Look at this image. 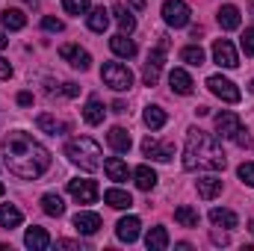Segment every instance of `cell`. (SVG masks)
I'll return each instance as SVG.
<instances>
[{
    "label": "cell",
    "mask_w": 254,
    "mask_h": 251,
    "mask_svg": "<svg viewBox=\"0 0 254 251\" xmlns=\"http://www.w3.org/2000/svg\"><path fill=\"white\" fill-rule=\"evenodd\" d=\"M21 222H24V213H21L15 204H3V207H0V228L12 231V228H18Z\"/></svg>",
    "instance_id": "d4e9b609"
},
{
    "label": "cell",
    "mask_w": 254,
    "mask_h": 251,
    "mask_svg": "<svg viewBox=\"0 0 254 251\" xmlns=\"http://www.w3.org/2000/svg\"><path fill=\"white\" fill-rule=\"evenodd\" d=\"M60 57H63L71 68H77V71H89V65H92L89 51H83L80 45H63V48H60Z\"/></svg>",
    "instance_id": "7c38bea8"
},
{
    "label": "cell",
    "mask_w": 254,
    "mask_h": 251,
    "mask_svg": "<svg viewBox=\"0 0 254 251\" xmlns=\"http://www.w3.org/2000/svg\"><path fill=\"white\" fill-rule=\"evenodd\" d=\"M42 210H45L48 216H63L65 201L57 195V192H45V195H42Z\"/></svg>",
    "instance_id": "d6a6232c"
},
{
    "label": "cell",
    "mask_w": 254,
    "mask_h": 251,
    "mask_svg": "<svg viewBox=\"0 0 254 251\" xmlns=\"http://www.w3.org/2000/svg\"><path fill=\"white\" fill-rule=\"evenodd\" d=\"M142 154H145V157H151V160H157V163H169V160L175 157V145H172V142H160V139L148 136V139L142 142Z\"/></svg>",
    "instance_id": "8fae6325"
},
{
    "label": "cell",
    "mask_w": 254,
    "mask_h": 251,
    "mask_svg": "<svg viewBox=\"0 0 254 251\" xmlns=\"http://www.w3.org/2000/svg\"><path fill=\"white\" fill-rule=\"evenodd\" d=\"M9 77H12V65L0 57V80H9Z\"/></svg>",
    "instance_id": "60d3db41"
},
{
    "label": "cell",
    "mask_w": 254,
    "mask_h": 251,
    "mask_svg": "<svg viewBox=\"0 0 254 251\" xmlns=\"http://www.w3.org/2000/svg\"><path fill=\"white\" fill-rule=\"evenodd\" d=\"M181 60L187 65H204V51H201V45H187L184 51H181Z\"/></svg>",
    "instance_id": "e575fe53"
},
{
    "label": "cell",
    "mask_w": 254,
    "mask_h": 251,
    "mask_svg": "<svg viewBox=\"0 0 254 251\" xmlns=\"http://www.w3.org/2000/svg\"><path fill=\"white\" fill-rule=\"evenodd\" d=\"M216 21H219V27H222V30H240V24H243V18H240V9H237V6H222V9L216 12Z\"/></svg>",
    "instance_id": "d6986e66"
},
{
    "label": "cell",
    "mask_w": 254,
    "mask_h": 251,
    "mask_svg": "<svg viewBox=\"0 0 254 251\" xmlns=\"http://www.w3.org/2000/svg\"><path fill=\"white\" fill-rule=\"evenodd\" d=\"M63 95L65 98H77L80 95V86L77 83H63Z\"/></svg>",
    "instance_id": "ab89813d"
},
{
    "label": "cell",
    "mask_w": 254,
    "mask_h": 251,
    "mask_svg": "<svg viewBox=\"0 0 254 251\" xmlns=\"http://www.w3.org/2000/svg\"><path fill=\"white\" fill-rule=\"evenodd\" d=\"M0 21H3L6 30H24L27 27V15L21 9H3L0 12Z\"/></svg>",
    "instance_id": "f546056e"
},
{
    "label": "cell",
    "mask_w": 254,
    "mask_h": 251,
    "mask_svg": "<svg viewBox=\"0 0 254 251\" xmlns=\"http://www.w3.org/2000/svg\"><path fill=\"white\" fill-rule=\"evenodd\" d=\"M190 15L192 12L184 0H166V3H163V21H166L169 27H175V30L187 27V24H190Z\"/></svg>",
    "instance_id": "ba28073f"
},
{
    "label": "cell",
    "mask_w": 254,
    "mask_h": 251,
    "mask_svg": "<svg viewBox=\"0 0 254 251\" xmlns=\"http://www.w3.org/2000/svg\"><path fill=\"white\" fill-rule=\"evenodd\" d=\"M145 246H148L151 251L169 249V231H166V228H151L148 237H145Z\"/></svg>",
    "instance_id": "4dcf8cb0"
},
{
    "label": "cell",
    "mask_w": 254,
    "mask_h": 251,
    "mask_svg": "<svg viewBox=\"0 0 254 251\" xmlns=\"http://www.w3.org/2000/svg\"><path fill=\"white\" fill-rule=\"evenodd\" d=\"M210 222L216 225V228H237V213L234 210H225V207H213L210 210Z\"/></svg>",
    "instance_id": "83f0119b"
},
{
    "label": "cell",
    "mask_w": 254,
    "mask_h": 251,
    "mask_svg": "<svg viewBox=\"0 0 254 251\" xmlns=\"http://www.w3.org/2000/svg\"><path fill=\"white\" fill-rule=\"evenodd\" d=\"M18 104H21V107H30V104H33V95H30V92H18Z\"/></svg>",
    "instance_id": "7bdbcfd3"
},
{
    "label": "cell",
    "mask_w": 254,
    "mask_h": 251,
    "mask_svg": "<svg viewBox=\"0 0 254 251\" xmlns=\"http://www.w3.org/2000/svg\"><path fill=\"white\" fill-rule=\"evenodd\" d=\"M216 133H219V139H231V142H237L240 148H246L249 145V130L243 127V122H240V116L237 113H219L216 119Z\"/></svg>",
    "instance_id": "277c9868"
},
{
    "label": "cell",
    "mask_w": 254,
    "mask_h": 251,
    "mask_svg": "<svg viewBox=\"0 0 254 251\" xmlns=\"http://www.w3.org/2000/svg\"><path fill=\"white\" fill-rule=\"evenodd\" d=\"M101 80H104L113 92H127V89L133 86V71H130L125 63H104Z\"/></svg>",
    "instance_id": "5b68a950"
},
{
    "label": "cell",
    "mask_w": 254,
    "mask_h": 251,
    "mask_svg": "<svg viewBox=\"0 0 254 251\" xmlns=\"http://www.w3.org/2000/svg\"><path fill=\"white\" fill-rule=\"evenodd\" d=\"M86 24H89V30H92V33H104V30L110 27V12H107L104 6H98V9H89V15H86Z\"/></svg>",
    "instance_id": "cb8c5ba5"
},
{
    "label": "cell",
    "mask_w": 254,
    "mask_h": 251,
    "mask_svg": "<svg viewBox=\"0 0 254 251\" xmlns=\"http://www.w3.org/2000/svg\"><path fill=\"white\" fill-rule=\"evenodd\" d=\"M68 192H71V198L77 201V204H95L98 201V195H101V189L95 181H89V178H77V181H68Z\"/></svg>",
    "instance_id": "9c48e42d"
},
{
    "label": "cell",
    "mask_w": 254,
    "mask_h": 251,
    "mask_svg": "<svg viewBox=\"0 0 254 251\" xmlns=\"http://www.w3.org/2000/svg\"><path fill=\"white\" fill-rule=\"evenodd\" d=\"M249 231H252V234H254V222H249Z\"/></svg>",
    "instance_id": "c3c4849f"
},
{
    "label": "cell",
    "mask_w": 254,
    "mask_h": 251,
    "mask_svg": "<svg viewBox=\"0 0 254 251\" xmlns=\"http://www.w3.org/2000/svg\"><path fill=\"white\" fill-rule=\"evenodd\" d=\"M63 9L68 15H86L92 9V0H63Z\"/></svg>",
    "instance_id": "d590c367"
},
{
    "label": "cell",
    "mask_w": 254,
    "mask_h": 251,
    "mask_svg": "<svg viewBox=\"0 0 254 251\" xmlns=\"http://www.w3.org/2000/svg\"><path fill=\"white\" fill-rule=\"evenodd\" d=\"M104 116H107V110H104V104L98 101V98H89L86 101V107H83V119H86V125H101L104 122Z\"/></svg>",
    "instance_id": "484cf974"
},
{
    "label": "cell",
    "mask_w": 254,
    "mask_h": 251,
    "mask_svg": "<svg viewBox=\"0 0 254 251\" xmlns=\"http://www.w3.org/2000/svg\"><path fill=\"white\" fill-rule=\"evenodd\" d=\"M175 219H178V225H184V228H198V222H201L198 210L190 207V204H181V207L175 210Z\"/></svg>",
    "instance_id": "1f68e13d"
},
{
    "label": "cell",
    "mask_w": 254,
    "mask_h": 251,
    "mask_svg": "<svg viewBox=\"0 0 254 251\" xmlns=\"http://www.w3.org/2000/svg\"><path fill=\"white\" fill-rule=\"evenodd\" d=\"M207 89H210L216 98H222L225 104H240V98H243V92L237 89V83H231V80L222 77V74L207 77Z\"/></svg>",
    "instance_id": "8992f818"
},
{
    "label": "cell",
    "mask_w": 254,
    "mask_h": 251,
    "mask_svg": "<svg viewBox=\"0 0 254 251\" xmlns=\"http://www.w3.org/2000/svg\"><path fill=\"white\" fill-rule=\"evenodd\" d=\"M237 175H240V181H243L246 187H254V163H243V166L237 169Z\"/></svg>",
    "instance_id": "74e56055"
},
{
    "label": "cell",
    "mask_w": 254,
    "mask_h": 251,
    "mask_svg": "<svg viewBox=\"0 0 254 251\" xmlns=\"http://www.w3.org/2000/svg\"><path fill=\"white\" fill-rule=\"evenodd\" d=\"M6 42H9V39H6V33H3V30H0V51H3V48H6Z\"/></svg>",
    "instance_id": "7dc6e473"
},
{
    "label": "cell",
    "mask_w": 254,
    "mask_h": 251,
    "mask_svg": "<svg viewBox=\"0 0 254 251\" xmlns=\"http://www.w3.org/2000/svg\"><path fill=\"white\" fill-rule=\"evenodd\" d=\"M240 48H243V54H246V57H254V27H249V30L243 33Z\"/></svg>",
    "instance_id": "8d00e7d4"
},
{
    "label": "cell",
    "mask_w": 254,
    "mask_h": 251,
    "mask_svg": "<svg viewBox=\"0 0 254 251\" xmlns=\"http://www.w3.org/2000/svg\"><path fill=\"white\" fill-rule=\"evenodd\" d=\"M57 246L60 249H68V251H80V243H74V240H60Z\"/></svg>",
    "instance_id": "b9f144b4"
},
{
    "label": "cell",
    "mask_w": 254,
    "mask_h": 251,
    "mask_svg": "<svg viewBox=\"0 0 254 251\" xmlns=\"http://www.w3.org/2000/svg\"><path fill=\"white\" fill-rule=\"evenodd\" d=\"M113 113H127V107L122 104V101H116V104H113Z\"/></svg>",
    "instance_id": "f6af8a7d"
},
{
    "label": "cell",
    "mask_w": 254,
    "mask_h": 251,
    "mask_svg": "<svg viewBox=\"0 0 254 251\" xmlns=\"http://www.w3.org/2000/svg\"><path fill=\"white\" fill-rule=\"evenodd\" d=\"M225 166H228V157L222 151L219 136L190 127L187 130V148H184V169L187 172H222Z\"/></svg>",
    "instance_id": "7a4b0ae2"
},
{
    "label": "cell",
    "mask_w": 254,
    "mask_h": 251,
    "mask_svg": "<svg viewBox=\"0 0 254 251\" xmlns=\"http://www.w3.org/2000/svg\"><path fill=\"white\" fill-rule=\"evenodd\" d=\"M104 172H107V178L116 181V184H122V181H127V178L133 175L122 157H110V160H104Z\"/></svg>",
    "instance_id": "e0dca14e"
},
{
    "label": "cell",
    "mask_w": 254,
    "mask_h": 251,
    "mask_svg": "<svg viewBox=\"0 0 254 251\" xmlns=\"http://www.w3.org/2000/svg\"><path fill=\"white\" fill-rule=\"evenodd\" d=\"M130 6H133L136 12H142V9H145V0H130Z\"/></svg>",
    "instance_id": "ee69618b"
},
{
    "label": "cell",
    "mask_w": 254,
    "mask_h": 251,
    "mask_svg": "<svg viewBox=\"0 0 254 251\" xmlns=\"http://www.w3.org/2000/svg\"><path fill=\"white\" fill-rule=\"evenodd\" d=\"M110 51H113L116 57H122V60H133V57H136V42L127 39V33H119V36L110 39Z\"/></svg>",
    "instance_id": "2e32d148"
},
{
    "label": "cell",
    "mask_w": 254,
    "mask_h": 251,
    "mask_svg": "<svg viewBox=\"0 0 254 251\" xmlns=\"http://www.w3.org/2000/svg\"><path fill=\"white\" fill-rule=\"evenodd\" d=\"M74 228H77V234L92 237V234L101 231V216H98V213H89V210H80V213L74 216Z\"/></svg>",
    "instance_id": "4fadbf2b"
},
{
    "label": "cell",
    "mask_w": 254,
    "mask_h": 251,
    "mask_svg": "<svg viewBox=\"0 0 254 251\" xmlns=\"http://www.w3.org/2000/svg\"><path fill=\"white\" fill-rule=\"evenodd\" d=\"M113 15H116V24L122 27V33H127V36H130V33L136 30V18H133V12H130L127 6L116 3V6H113Z\"/></svg>",
    "instance_id": "f1b7e54d"
},
{
    "label": "cell",
    "mask_w": 254,
    "mask_h": 251,
    "mask_svg": "<svg viewBox=\"0 0 254 251\" xmlns=\"http://www.w3.org/2000/svg\"><path fill=\"white\" fill-rule=\"evenodd\" d=\"M213 243H222V246H225V243H228V237H225V234H213Z\"/></svg>",
    "instance_id": "bcb514c9"
},
{
    "label": "cell",
    "mask_w": 254,
    "mask_h": 251,
    "mask_svg": "<svg viewBox=\"0 0 254 251\" xmlns=\"http://www.w3.org/2000/svg\"><path fill=\"white\" fill-rule=\"evenodd\" d=\"M213 63L219 65V68H237V65H240V54H237L234 42L216 39V42H213Z\"/></svg>",
    "instance_id": "30bf717a"
},
{
    "label": "cell",
    "mask_w": 254,
    "mask_h": 251,
    "mask_svg": "<svg viewBox=\"0 0 254 251\" xmlns=\"http://www.w3.org/2000/svg\"><path fill=\"white\" fill-rule=\"evenodd\" d=\"M166 48H169V42L166 39H160V48H154L151 54H148V63L142 68V80H145V86H157V80H160V71H163V54H166Z\"/></svg>",
    "instance_id": "52a82bcc"
},
{
    "label": "cell",
    "mask_w": 254,
    "mask_h": 251,
    "mask_svg": "<svg viewBox=\"0 0 254 251\" xmlns=\"http://www.w3.org/2000/svg\"><path fill=\"white\" fill-rule=\"evenodd\" d=\"M107 142H110V148H113L116 154H127L130 145H133V139H130V133H127L125 127H110Z\"/></svg>",
    "instance_id": "ac0fdd59"
},
{
    "label": "cell",
    "mask_w": 254,
    "mask_h": 251,
    "mask_svg": "<svg viewBox=\"0 0 254 251\" xmlns=\"http://www.w3.org/2000/svg\"><path fill=\"white\" fill-rule=\"evenodd\" d=\"M139 228H142L139 216H125V219H119V225H116V237H119L122 243H136V240H139Z\"/></svg>",
    "instance_id": "5bb4252c"
},
{
    "label": "cell",
    "mask_w": 254,
    "mask_h": 251,
    "mask_svg": "<svg viewBox=\"0 0 254 251\" xmlns=\"http://www.w3.org/2000/svg\"><path fill=\"white\" fill-rule=\"evenodd\" d=\"M133 181H136V187L142 189V192H151V189L157 187V172L151 166H136L133 169Z\"/></svg>",
    "instance_id": "7402d4cb"
},
{
    "label": "cell",
    "mask_w": 254,
    "mask_h": 251,
    "mask_svg": "<svg viewBox=\"0 0 254 251\" xmlns=\"http://www.w3.org/2000/svg\"><path fill=\"white\" fill-rule=\"evenodd\" d=\"M24 3H33V0H24Z\"/></svg>",
    "instance_id": "816d5d0a"
},
{
    "label": "cell",
    "mask_w": 254,
    "mask_h": 251,
    "mask_svg": "<svg viewBox=\"0 0 254 251\" xmlns=\"http://www.w3.org/2000/svg\"><path fill=\"white\" fill-rule=\"evenodd\" d=\"M36 127H39L42 133H51V136L68 133V125H65V122H60L57 116H51V113H42V116L36 119Z\"/></svg>",
    "instance_id": "ffe728a7"
},
{
    "label": "cell",
    "mask_w": 254,
    "mask_h": 251,
    "mask_svg": "<svg viewBox=\"0 0 254 251\" xmlns=\"http://www.w3.org/2000/svg\"><path fill=\"white\" fill-rule=\"evenodd\" d=\"M6 169L21 181H36L51 169V151L24 130H12L0 142Z\"/></svg>",
    "instance_id": "6da1fadb"
},
{
    "label": "cell",
    "mask_w": 254,
    "mask_h": 251,
    "mask_svg": "<svg viewBox=\"0 0 254 251\" xmlns=\"http://www.w3.org/2000/svg\"><path fill=\"white\" fill-rule=\"evenodd\" d=\"M104 201H107L110 207H116V210H127V207H133L130 192H127V189H119V187L107 189V192H104Z\"/></svg>",
    "instance_id": "603a6c76"
},
{
    "label": "cell",
    "mask_w": 254,
    "mask_h": 251,
    "mask_svg": "<svg viewBox=\"0 0 254 251\" xmlns=\"http://www.w3.org/2000/svg\"><path fill=\"white\" fill-rule=\"evenodd\" d=\"M249 89H252V92H254V80H252V86H249Z\"/></svg>",
    "instance_id": "f907efd6"
},
{
    "label": "cell",
    "mask_w": 254,
    "mask_h": 251,
    "mask_svg": "<svg viewBox=\"0 0 254 251\" xmlns=\"http://www.w3.org/2000/svg\"><path fill=\"white\" fill-rule=\"evenodd\" d=\"M3 192H6V189H3V184H0V195H3Z\"/></svg>",
    "instance_id": "681fc988"
},
{
    "label": "cell",
    "mask_w": 254,
    "mask_h": 251,
    "mask_svg": "<svg viewBox=\"0 0 254 251\" xmlns=\"http://www.w3.org/2000/svg\"><path fill=\"white\" fill-rule=\"evenodd\" d=\"M65 157L74 163V166H80V169H86V172H95V169H101V145L95 142V139H89V136H74V139H68L65 142Z\"/></svg>",
    "instance_id": "3957f363"
},
{
    "label": "cell",
    "mask_w": 254,
    "mask_h": 251,
    "mask_svg": "<svg viewBox=\"0 0 254 251\" xmlns=\"http://www.w3.org/2000/svg\"><path fill=\"white\" fill-rule=\"evenodd\" d=\"M145 125L151 127V130H160V127H166L169 122V116H166V110H160V107H145Z\"/></svg>",
    "instance_id": "836d02e7"
},
{
    "label": "cell",
    "mask_w": 254,
    "mask_h": 251,
    "mask_svg": "<svg viewBox=\"0 0 254 251\" xmlns=\"http://www.w3.org/2000/svg\"><path fill=\"white\" fill-rule=\"evenodd\" d=\"M42 27H45V30H48V33H63V21H60V18H54V15H45V18H42Z\"/></svg>",
    "instance_id": "f35d334b"
},
{
    "label": "cell",
    "mask_w": 254,
    "mask_h": 251,
    "mask_svg": "<svg viewBox=\"0 0 254 251\" xmlns=\"http://www.w3.org/2000/svg\"><path fill=\"white\" fill-rule=\"evenodd\" d=\"M169 86H172V92H178V95H192V92H195V83H192V77L184 68H172Z\"/></svg>",
    "instance_id": "9a60e30c"
},
{
    "label": "cell",
    "mask_w": 254,
    "mask_h": 251,
    "mask_svg": "<svg viewBox=\"0 0 254 251\" xmlns=\"http://www.w3.org/2000/svg\"><path fill=\"white\" fill-rule=\"evenodd\" d=\"M198 195L204 198V201H213L219 192H222V181L219 178H213V175H207V178H198Z\"/></svg>",
    "instance_id": "4316f807"
},
{
    "label": "cell",
    "mask_w": 254,
    "mask_h": 251,
    "mask_svg": "<svg viewBox=\"0 0 254 251\" xmlns=\"http://www.w3.org/2000/svg\"><path fill=\"white\" fill-rule=\"evenodd\" d=\"M24 246L33 251H45L51 246V237H48V231L45 228H30L27 234H24Z\"/></svg>",
    "instance_id": "44dd1931"
}]
</instances>
